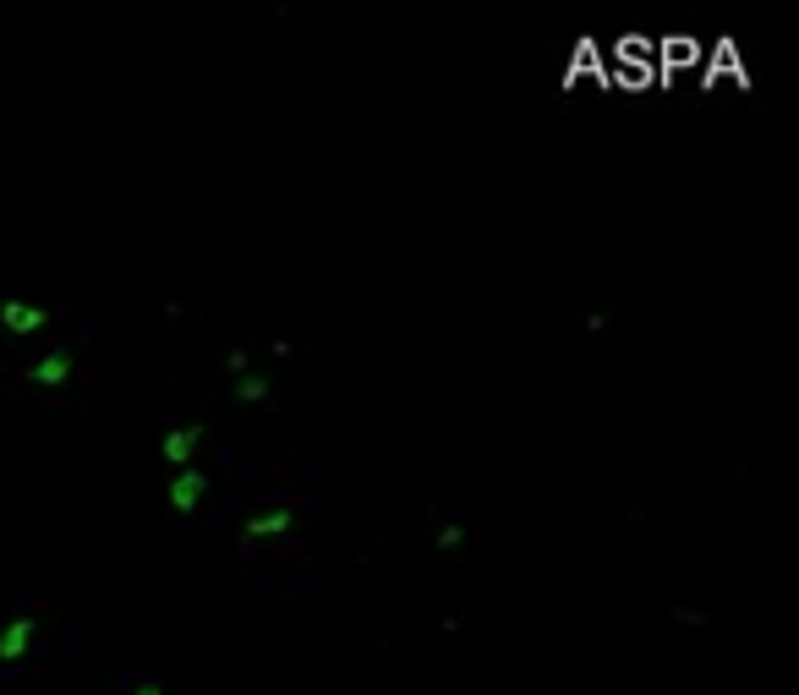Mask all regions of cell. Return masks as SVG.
<instances>
[{"label":"cell","mask_w":799,"mask_h":695,"mask_svg":"<svg viewBox=\"0 0 799 695\" xmlns=\"http://www.w3.org/2000/svg\"><path fill=\"white\" fill-rule=\"evenodd\" d=\"M225 395H230V389H225ZM208 416H214V411H208ZM208 416H187V422H176V427H165V433H159V466H165V471L198 466L203 438H208Z\"/></svg>","instance_id":"obj_1"},{"label":"cell","mask_w":799,"mask_h":695,"mask_svg":"<svg viewBox=\"0 0 799 695\" xmlns=\"http://www.w3.org/2000/svg\"><path fill=\"white\" fill-rule=\"evenodd\" d=\"M208 488H214L208 460H198V466H187V471H170L165 477V509L170 515H198V509L208 504Z\"/></svg>","instance_id":"obj_2"}]
</instances>
